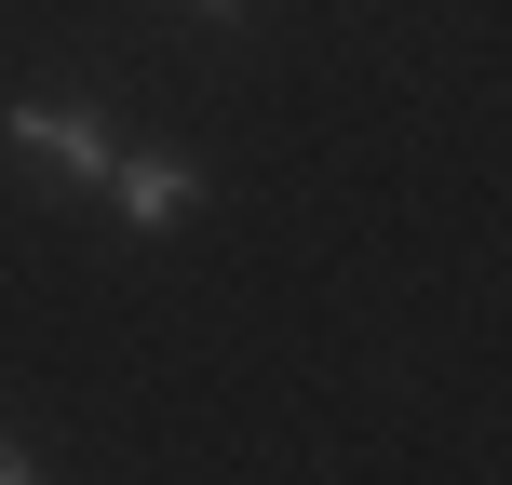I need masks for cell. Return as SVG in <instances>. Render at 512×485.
Masks as SVG:
<instances>
[{"label": "cell", "instance_id": "3", "mask_svg": "<svg viewBox=\"0 0 512 485\" xmlns=\"http://www.w3.org/2000/svg\"><path fill=\"white\" fill-rule=\"evenodd\" d=\"M0 485H27V445H14V432H0Z\"/></svg>", "mask_w": 512, "mask_h": 485}, {"label": "cell", "instance_id": "4", "mask_svg": "<svg viewBox=\"0 0 512 485\" xmlns=\"http://www.w3.org/2000/svg\"><path fill=\"white\" fill-rule=\"evenodd\" d=\"M203 14H243V0H203Z\"/></svg>", "mask_w": 512, "mask_h": 485}, {"label": "cell", "instance_id": "5", "mask_svg": "<svg viewBox=\"0 0 512 485\" xmlns=\"http://www.w3.org/2000/svg\"><path fill=\"white\" fill-rule=\"evenodd\" d=\"M27 485H41V472H27Z\"/></svg>", "mask_w": 512, "mask_h": 485}, {"label": "cell", "instance_id": "1", "mask_svg": "<svg viewBox=\"0 0 512 485\" xmlns=\"http://www.w3.org/2000/svg\"><path fill=\"white\" fill-rule=\"evenodd\" d=\"M95 189L135 216V230H189V216H203V176H189L176 149H108V176H95Z\"/></svg>", "mask_w": 512, "mask_h": 485}, {"label": "cell", "instance_id": "2", "mask_svg": "<svg viewBox=\"0 0 512 485\" xmlns=\"http://www.w3.org/2000/svg\"><path fill=\"white\" fill-rule=\"evenodd\" d=\"M14 149L41 162V176H68V189H95V176H108V122H95V108H54V95H27V108H14Z\"/></svg>", "mask_w": 512, "mask_h": 485}]
</instances>
